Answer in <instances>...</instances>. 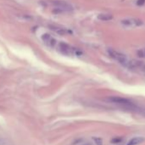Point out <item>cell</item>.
<instances>
[{"label":"cell","mask_w":145,"mask_h":145,"mask_svg":"<svg viewBox=\"0 0 145 145\" xmlns=\"http://www.w3.org/2000/svg\"><path fill=\"white\" fill-rule=\"evenodd\" d=\"M56 39H54V38H51V39H50V41L48 42V43H49V44L51 46V47H54L55 44H56Z\"/></svg>","instance_id":"8"},{"label":"cell","mask_w":145,"mask_h":145,"mask_svg":"<svg viewBox=\"0 0 145 145\" xmlns=\"http://www.w3.org/2000/svg\"><path fill=\"white\" fill-rule=\"evenodd\" d=\"M108 101L114 102L116 104H120L123 106H127V107H133V103L130 100L126 99V98L120 97V96H111V97L108 98Z\"/></svg>","instance_id":"2"},{"label":"cell","mask_w":145,"mask_h":145,"mask_svg":"<svg viewBox=\"0 0 145 145\" xmlns=\"http://www.w3.org/2000/svg\"><path fill=\"white\" fill-rule=\"evenodd\" d=\"M94 139L97 145H102V140L100 139V138H94Z\"/></svg>","instance_id":"10"},{"label":"cell","mask_w":145,"mask_h":145,"mask_svg":"<svg viewBox=\"0 0 145 145\" xmlns=\"http://www.w3.org/2000/svg\"><path fill=\"white\" fill-rule=\"evenodd\" d=\"M51 4L54 6L57 7L56 9H60L61 11H64V10H72V7L70 4H68L66 1H63V0H52L51 1Z\"/></svg>","instance_id":"3"},{"label":"cell","mask_w":145,"mask_h":145,"mask_svg":"<svg viewBox=\"0 0 145 145\" xmlns=\"http://www.w3.org/2000/svg\"><path fill=\"white\" fill-rule=\"evenodd\" d=\"M59 49L61 50L63 54H68L70 52V46L65 43H60L59 44Z\"/></svg>","instance_id":"5"},{"label":"cell","mask_w":145,"mask_h":145,"mask_svg":"<svg viewBox=\"0 0 145 145\" xmlns=\"http://www.w3.org/2000/svg\"><path fill=\"white\" fill-rule=\"evenodd\" d=\"M138 56L140 57H144V51H138Z\"/></svg>","instance_id":"9"},{"label":"cell","mask_w":145,"mask_h":145,"mask_svg":"<svg viewBox=\"0 0 145 145\" xmlns=\"http://www.w3.org/2000/svg\"><path fill=\"white\" fill-rule=\"evenodd\" d=\"M145 141V138H143V137H136V138H133L128 141L126 145H138L141 143Z\"/></svg>","instance_id":"4"},{"label":"cell","mask_w":145,"mask_h":145,"mask_svg":"<svg viewBox=\"0 0 145 145\" xmlns=\"http://www.w3.org/2000/svg\"><path fill=\"white\" fill-rule=\"evenodd\" d=\"M51 38V37L50 36L49 34H47V33H45V34H44L43 36H42V39L44 40V41L45 42V43H48V42L50 41V39Z\"/></svg>","instance_id":"7"},{"label":"cell","mask_w":145,"mask_h":145,"mask_svg":"<svg viewBox=\"0 0 145 145\" xmlns=\"http://www.w3.org/2000/svg\"><path fill=\"white\" fill-rule=\"evenodd\" d=\"M109 55H110L111 57H113L114 59L118 61L120 63L123 64V65H125L127 67L129 61L125 55L121 54V53L118 52V51H114V50H109Z\"/></svg>","instance_id":"1"},{"label":"cell","mask_w":145,"mask_h":145,"mask_svg":"<svg viewBox=\"0 0 145 145\" xmlns=\"http://www.w3.org/2000/svg\"><path fill=\"white\" fill-rule=\"evenodd\" d=\"M144 56H145V51H144Z\"/></svg>","instance_id":"14"},{"label":"cell","mask_w":145,"mask_h":145,"mask_svg":"<svg viewBox=\"0 0 145 145\" xmlns=\"http://www.w3.org/2000/svg\"><path fill=\"white\" fill-rule=\"evenodd\" d=\"M85 145H91V144H88V143H87V144H85Z\"/></svg>","instance_id":"13"},{"label":"cell","mask_w":145,"mask_h":145,"mask_svg":"<svg viewBox=\"0 0 145 145\" xmlns=\"http://www.w3.org/2000/svg\"><path fill=\"white\" fill-rule=\"evenodd\" d=\"M144 68H145V66H144Z\"/></svg>","instance_id":"15"},{"label":"cell","mask_w":145,"mask_h":145,"mask_svg":"<svg viewBox=\"0 0 145 145\" xmlns=\"http://www.w3.org/2000/svg\"><path fill=\"white\" fill-rule=\"evenodd\" d=\"M98 19L103 22H108L113 19V15L111 14H100L98 15Z\"/></svg>","instance_id":"6"},{"label":"cell","mask_w":145,"mask_h":145,"mask_svg":"<svg viewBox=\"0 0 145 145\" xmlns=\"http://www.w3.org/2000/svg\"><path fill=\"white\" fill-rule=\"evenodd\" d=\"M112 143H120V142H121V139L120 138H114V139H112Z\"/></svg>","instance_id":"12"},{"label":"cell","mask_w":145,"mask_h":145,"mask_svg":"<svg viewBox=\"0 0 145 145\" xmlns=\"http://www.w3.org/2000/svg\"><path fill=\"white\" fill-rule=\"evenodd\" d=\"M145 3V0H138V2H137V4L138 5H143V4Z\"/></svg>","instance_id":"11"}]
</instances>
